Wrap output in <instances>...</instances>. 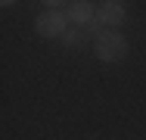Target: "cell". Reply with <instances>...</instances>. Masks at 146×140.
<instances>
[{
  "instance_id": "3957f363",
  "label": "cell",
  "mask_w": 146,
  "mask_h": 140,
  "mask_svg": "<svg viewBox=\"0 0 146 140\" xmlns=\"http://www.w3.org/2000/svg\"><path fill=\"white\" fill-rule=\"evenodd\" d=\"M65 16H68V22L84 25V28L96 22V9H93V3H87V0H75V3H68V6H65Z\"/></svg>"
},
{
  "instance_id": "5b68a950",
  "label": "cell",
  "mask_w": 146,
  "mask_h": 140,
  "mask_svg": "<svg viewBox=\"0 0 146 140\" xmlns=\"http://www.w3.org/2000/svg\"><path fill=\"white\" fill-rule=\"evenodd\" d=\"M62 41H65L68 47H78V44H81V34H78V31H65V34H62Z\"/></svg>"
},
{
  "instance_id": "7a4b0ae2",
  "label": "cell",
  "mask_w": 146,
  "mask_h": 140,
  "mask_svg": "<svg viewBox=\"0 0 146 140\" xmlns=\"http://www.w3.org/2000/svg\"><path fill=\"white\" fill-rule=\"evenodd\" d=\"M65 31H68L65 9H44L37 16V34H44V37H62Z\"/></svg>"
},
{
  "instance_id": "6da1fadb",
  "label": "cell",
  "mask_w": 146,
  "mask_h": 140,
  "mask_svg": "<svg viewBox=\"0 0 146 140\" xmlns=\"http://www.w3.org/2000/svg\"><path fill=\"white\" fill-rule=\"evenodd\" d=\"M93 50L103 62H118V59L127 56V41L118 31H100L96 41H93Z\"/></svg>"
},
{
  "instance_id": "277c9868",
  "label": "cell",
  "mask_w": 146,
  "mask_h": 140,
  "mask_svg": "<svg viewBox=\"0 0 146 140\" xmlns=\"http://www.w3.org/2000/svg\"><path fill=\"white\" fill-rule=\"evenodd\" d=\"M96 19H100V25H121L124 22V3H115V0H106V3H100L96 6Z\"/></svg>"
}]
</instances>
